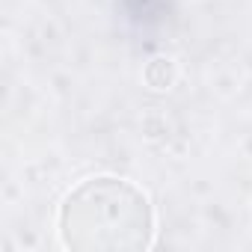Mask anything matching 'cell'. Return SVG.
<instances>
[{
  "instance_id": "1",
  "label": "cell",
  "mask_w": 252,
  "mask_h": 252,
  "mask_svg": "<svg viewBox=\"0 0 252 252\" xmlns=\"http://www.w3.org/2000/svg\"><path fill=\"white\" fill-rule=\"evenodd\" d=\"M60 231L74 249H140L152 240V208L128 181L89 178L68 193Z\"/></svg>"
}]
</instances>
